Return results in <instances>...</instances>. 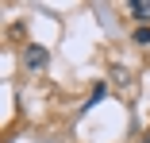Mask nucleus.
I'll use <instances>...</instances> for the list:
<instances>
[{"mask_svg":"<svg viewBox=\"0 0 150 143\" xmlns=\"http://www.w3.org/2000/svg\"><path fill=\"white\" fill-rule=\"evenodd\" d=\"M23 62H27V70H42V66L50 62V54H46V46H27Z\"/></svg>","mask_w":150,"mask_h":143,"instance_id":"nucleus-1","label":"nucleus"},{"mask_svg":"<svg viewBox=\"0 0 150 143\" xmlns=\"http://www.w3.org/2000/svg\"><path fill=\"white\" fill-rule=\"evenodd\" d=\"M131 16L139 23H150V4H146V0H135V4H131Z\"/></svg>","mask_w":150,"mask_h":143,"instance_id":"nucleus-2","label":"nucleus"},{"mask_svg":"<svg viewBox=\"0 0 150 143\" xmlns=\"http://www.w3.org/2000/svg\"><path fill=\"white\" fill-rule=\"evenodd\" d=\"M135 43L139 46H150V27H139V31H135Z\"/></svg>","mask_w":150,"mask_h":143,"instance_id":"nucleus-3","label":"nucleus"},{"mask_svg":"<svg viewBox=\"0 0 150 143\" xmlns=\"http://www.w3.org/2000/svg\"><path fill=\"white\" fill-rule=\"evenodd\" d=\"M142 143H150V135H146V139H142Z\"/></svg>","mask_w":150,"mask_h":143,"instance_id":"nucleus-4","label":"nucleus"}]
</instances>
